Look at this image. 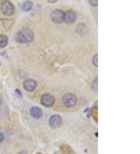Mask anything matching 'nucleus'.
Instances as JSON below:
<instances>
[{
  "instance_id": "obj_4",
  "label": "nucleus",
  "mask_w": 140,
  "mask_h": 154,
  "mask_svg": "<svg viewBox=\"0 0 140 154\" xmlns=\"http://www.w3.org/2000/svg\"><path fill=\"white\" fill-rule=\"evenodd\" d=\"M51 18H52V20L54 23H61L64 21V13L62 10L56 9V10L52 12V15H51Z\"/></svg>"
},
{
  "instance_id": "obj_15",
  "label": "nucleus",
  "mask_w": 140,
  "mask_h": 154,
  "mask_svg": "<svg viewBox=\"0 0 140 154\" xmlns=\"http://www.w3.org/2000/svg\"><path fill=\"white\" fill-rule=\"evenodd\" d=\"M58 0H48V2H51V3H54V2H56Z\"/></svg>"
},
{
  "instance_id": "obj_16",
  "label": "nucleus",
  "mask_w": 140,
  "mask_h": 154,
  "mask_svg": "<svg viewBox=\"0 0 140 154\" xmlns=\"http://www.w3.org/2000/svg\"><path fill=\"white\" fill-rule=\"evenodd\" d=\"M18 154H27V151H21V152L19 153Z\"/></svg>"
},
{
  "instance_id": "obj_13",
  "label": "nucleus",
  "mask_w": 140,
  "mask_h": 154,
  "mask_svg": "<svg viewBox=\"0 0 140 154\" xmlns=\"http://www.w3.org/2000/svg\"><path fill=\"white\" fill-rule=\"evenodd\" d=\"M89 2H90V3L92 6L96 7V6H97V2H98V0H89Z\"/></svg>"
},
{
  "instance_id": "obj_6",
  "label": "nucleus",
  "mask_w": 140,
  "mask_h": 154,
  "mask_svg": "<svg viewBox=\"0 0 140 154\" xmlns=\"http://www.w3.org/2000/svg\"><path fill=\"white\" fill-rule=\"evenodd\" d=\"M41 104L45 107H52L55 103V97L51 94H44L41 97Z\"/></svg>"
},
{
  "instance_id": "obj_10",
  "label": "nucleus",
  "mask_w": 140,
  "mask_h": 154,
  "mask_svg": "<svg viewBox=\"0 0 140 154\" xmlns=\"http://www.w3.org/2000/svg\"><path fill=\"white\" fill-rule=\"evenodd\" d=\"M8 44V38L6 35H0V48H5Z\"/></svg>"
},
{
  "instance_id": "obj_17",
  "label": "nucleus",
  "mask_w": 140,
  "mask_h": 154,
  "mask_svg": "<svg viewBox=\"0 0 140 154\" xmlns=\"http://www.w3.org/2000/svg\"><path fill=\"white\" fill-rule=\"evenodd\" d=\"M1 3H2V0H0V4H1Z\"/></svg>"
},
{
  "instance_id": "obj_11",
  "label": "nucleus",
  "mask_w": 140,
  "mask_h": 154,
  "mask_svg": "<svg viewBox=\"0 0 140 154\" xmlns=\"http://www.w3.org/2000/svg\"><path fill=\"white\" fill-rule=\"evenodd\" d=\"M33 7V3L31 2V1H27L25 2L24 3L22 6V8L24 11H30Z\"/></svg>"
},
{
  "instance_id": "obj_2",
  "label": "nucleus",
  "mask_w": 140,
  "mask_h": 154,
  "mask_svg": "<svg viewBox=\"0 0 140 154\" xmlns=\"http://www.w3.org/2000/svg\"><path fill=\"white\" fill-rule=\"evenodd\" d=\"M62 102L67 108H72L77 103V98L74 94H67L62 98Z\"/></svg>"
},
{
  "instance_id": "obj_7",
  "label": "nucleus",
  "mask_w": 140,
  "mask_h": 154,
  "mask_svg": "<svg viewBox=\"0 0 140 154\" xmlns=\"http://www.w3.org/2000/svg\"><path fill=\"white\" fill-rule=\"evenodd\" d=\"M23 87L27 91L31 92L34 90L37 87V83L35 80L31 79H26L23 83Z\"/></svg>"
},
{
  "instance_id": "obj_3",
  "label": "nucleus",
  "mask_w": 140,
  "mask_h": 154,
  "mask_svg": "<svg viewBox=\"0 0 140 154\" xmlns=\"http://www.w3.org/2000/svg\"><path fill=\"white\" fill-rule=\"evenodd\" d=\"M1 10L6 16H11L14 12V7L9 1L5 0L1 3Z\"/></svg>"
},
{
  "instance_id": "obj_14",
  "label": "nucleus",
  "mask_w": 140,
  "mask_h": 154,
  "mask_svg": "<svg viewBox=\"0 0 140 154\" xmlns=\"http://www.w3.org/2000/svg\"><path fill=\"white\" fill-rule=\"evenodd\" d=\"M4 138H5L4 135H3V134L0 131V142H2L4 140Z\"/></svg>"
},
{
  "instance_id": "obj_18",
  "label": "nucleus",
  "mask_w": 140,
  "mask_h": 154,
  "mask_svg": "<svg viewBox=\"0 0 140 154\" xmlns=\"http://www.w3.org/2000/svg\"><path fill=\"white\" fill-rule=\"evenodd\" d=\"M0 105H1V100H0Z\"/></svg>"
},
{
  "instance_id": "obj_1",
  "label": "nucleus",
  "mask_w": 140,
  "mask_h": 154,
  "mask_svg": "<svg viewBox=\"0 0 140 154\" xmlns=\"http://www.w3.org/2000/svg\"><path fill=\"white\" fill-rule=\"evenodd\" d=\"M34 39V33L31 31L30 29L27 28H23L19 31L16 35V40L19 43L22 44H26V43H30L33 41Z\"/></svg>"
},
{
  "instance_id": "obj_8",
  "label": "nucleus",
  "mask_w": 140,
  "mask_h": 154,
  "mask_svg": "<svg viewBox=\"0 0 140 154\" xmlns=\"http://www.w3.org/2000/svg\"><path fill=\"white\" fill-rule=\"evenodd\" d=\"M76 20V15L72 11H67L64 13V21L67 23H73Z\"/></svg>"
},
{
  "instance_id": "obj_9",
  "label": "nucleus",
  "mask_w": 140,
  "mask_h": 154,
  "mask_svg": "<svg viewBox=\"0 0 140 154\" xmlns=\"http://www.w3.org/2000/svg\"><path fill=\"white\" fill-rule=\"evenodd\" d=\"M30 113H31V116L34 118L36 119L40 118L42 115H43V112H42V110L37 107H33L31 108V110H30Z\"/></svg>"
},
{
  "instance_id": "obj_5",
  "label": "nucleus",
  "mask_w": 140,
  "mask_h": 154,
  "mask_svg": "<svg viewBox=\"0 0 140 154\" xmlns=\"http://www.w3.org/2000/svg\"><path fill=\"white\" fill-rule=\"evenodd\" d=\"M62 123V118L59 115H54L49 119V125L53 129H56L61 126Z\"/></svg>"
},
{
  "instance_id": "obj_12",
  "label": "nucleus",
  "mask_w": 140,
  "mask_h": 154,
  "mask_svg": "<svg viewBox=\"0 0 140 154\" xmlns=\"http://www.w3.org/2000/svg\"><path fill=\"white\" fill-rule=\"evenodd\" d=\"M97 57H98V55L97 54H95L94 56H93V64L95 66H97Z\"/></svg>"
}]
</instances>
